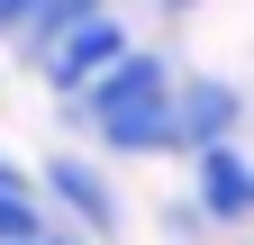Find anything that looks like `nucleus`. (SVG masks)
I'll list each match as a JSON object with an SVG mask.
<instances>
[{
    "label": "nucleus",
    "instance_id": "obj_4",
    "mask_svg": "<svg viewBox=\"0 0 254 245\" xmlns=\"http://www.w3.org/2000/svg\"><path fill=\"white\" fill-rule=\"evenodd\" d=\"M46 191H55L64 209H73V218H82V227H100V236L118 227V191H109V182H100V173H91L82 155H55V164H46Z\"/></svg>",
    "mask_w": 254,
    "mask_h": 245
},
{
    "label": "nucleus",
    "instance_id": "obj_3",
    "mask_svg": "<svg viewBox=\"0 0 254 245\" xmlns=\"http://www.w3.org/2000/svg\"><path fill=\"white\" fill-rule=\"evenodd\" d=\"M173 118H182V145H190V155H218V145H236V127H245V100H236V82L190 73V82L173 91Z\"/></svg>",
    "mask_w": 254,
    "mask_h": 245
},
{
    "label": "nucleus",
    "instance_id": "obj_10",
    "mask_svg": "<svg viewBox=\"0 0 254 245\" xmlns=\"http://www.w3.org/2000/svg\"><path fill=\"white\" fill-rule=\"evenodd\" d=\"M0 173H9V164H0Z\"/></svg>",
    "mask_w": 254,
    "mask_h": 245
},
{
    "label": "nucleus",
    "instance_id": "obj_2",
    "mask_svg": "<svg viewBox=\"0 0 254 245\" xmlns=\"http://www.w3.org/2000/svg\"><path fill=\"white\" fill-rule=\"evenodd\" d=\"M127 55H136V46H127V18H118V9H91V18L64 27L37 64H46V82H55V91H73V100H82V91L100 82L109 64H127Z\"/></svg>",
    "mask_w": 254,
    "mask_h": 245
},
{
    "label": "nucleus",
    "instance_id": "obj_8",
    "mask_svg": "<svg viewBox=\"0 0 254 245\" xmlns=\"http://www.w3.org/2000/svg\"><path fill=\"white\" fill-rule=\"evenodd\" d=\"M37 9H46V0H0V37H27V27H37Z\"/></svg>",
    "mask_w": 254,
    "mask_h": 245
},
{
    "label": "nucleus",
    "instance_id": "obj_6",
    "mask_svg": "<svg viewBox=\"0 0 254 245\" xmlns=\"http://www.w3.org/2000/svg\"><path fill=\"white\" fill-rule=\"evenodd\" d=\"M46 236V209H37V191H27L18 173H0V245H37Z\"/></svg>",
    "mask_w": 254,
    "mask_h": 245
},
{
    "label": "nucleus",
    "instance_id": "obj_5",
    "mask_svg": "<svg viewBox=\"0 0 254 245\" xmlns=\"http://www.w3.org/2000/svg\"><path fill=\"white\" fill-rule=\"evenodd\" d=\"M200 218H254V164L236 155V145H218V155H200Z\"/></svg>",
    "mask_w": 254,
    "mask_h": 245
},
{
    "label": "nucleus",
    "instance_id": "obj_9",
    "mask_svg": "<svg viewBox=\"0 0 254 245\" xmlns=\"http://www.w3.org/2000/svg\"><path fill=\"white\" fill-rule=\"evenodd\" d=\"M37 245H64V236H37Z\"/></svg>",
    "mask_w": 254,
    "mask_h": 245
},
{
    "label": "nucleus",
    "instance_id": "obj_7",
    "mask_svg": "<svg viewBox=\"0 0 254 245\" xmlns=\"http://www.w3.org/2000/svg\"><path fill=\"white\" fill-rule=\"evenodd\" d=\"M91 9H109V0H46V9H37V27H27V46L46 55V46L64 37V27H73V18H91Z\"/></svg>",
    "mask_w": 254,
    "mask_h": 245
},
{
    "label": "nucleus",
    "instance_id": "obj_1",
    "mask_svg": "<svg viewBox=\"0 0 254 245\" xmlns=\"http://www.w3.org/2000/svg\"><path fill=\"white\" fill-rule=\"evenodd\" d=\"M173 91L182 73L164 64V55H127V64H109L100 82L82 91V118L100 127V145H127V155H154V145H182V118H173Z\"/></svg>",
    "mask_w": 254,
    "mask_h": 245
}]
</instances>
